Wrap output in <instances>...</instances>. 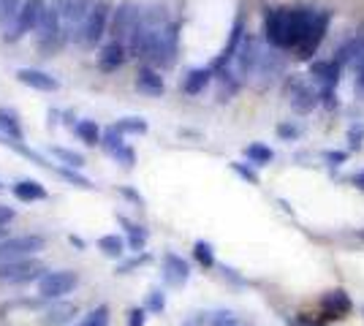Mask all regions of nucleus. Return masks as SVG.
Returning a JSON list of instances; mask_svg holds the SVG:
<instances>
[{"instance_id":"obj_4","label":"nucleus","mask_w":364,"mask_h":326,"mask_svg":"<svg viewBox=\"0 0 364 326\" xmlns=\"http://www.w3.org/2000/svg\"><path fill=\"white\" fill-rule=\"evenodd\" d=\"M44 9H46V0H25V3H22V11L16 16V22L3 33V41H6V44H14L25 33L38 31V22H41V16H44Z\"/></svg>"},{"instance_id":"obj_19","label":"nucleus","mask_w":364,"mask_h":326,"mask_svg":"<svg viewBox=\"0 0 364 326\" xmlns=\"http://www.w3.org/2000/svg\"><path fill=\"white\" fill-rule=\"evenodd\" d=\"M11 193H14L19 202L31 204V202H44L46 196V188L38 183V180H19V183H14L11 185Z\"/></svg>"},{"instance_id":"obj_18","label":"nucleus","mask_w":364,"mask_h":326,"mask_svg":"<svg viewBox=\"0 0 364 326\" xmlns=\"http://www.w3.org/2000/svg\"><path fill=\"white\" fill-rule=\"evenodd\" d=\"M321 101V93L316 87H310V85H296V90L291 95V107L296 114H310L313 109L318 107Z\"/></svg>"},{"instance_id":"obj_13","label":"nucleus","mask_w":364,"mask_h":326,"mask_svg":"<svg viewBox=\"0 0 364 326\" xmlns=\"http://www.w3.org/2000/svg\"><path fill=\"white\" fill-rule=\"evenodd\" d=\"M350 296L343 291V288H337V291H329V294H323V299H321V315L323 318H329V321H334V318H346L350 313Z\"/></svg>"},{"instance_id":"obj_42","label":"nucleus","mask_w":364,"mask_h":326,"mask_svg":"<svg viewBox=\"0 0 364 326\" xmlns=\"http://www.w3.org/2000/svg\"><path fill=\"white\" fill-rule=\"evenodd\" d=\"M277 134H280L283 139H296V136H299V128H296V125H280Z\"/></svg>"},{"instance_id":"obj_41","label":"nucleus","mask_w":364,"mask_h":326,"mask_svg":"<svg viewBox=\"0 0 364 326\" xmlns=\"http://www.w3.org/2000/svg\"><path fill=\"white\" fill-rule=\"evenodd\" d=\"M14 217H16L14 207H9V204H0V226H9Z\"/></svg>"},{"instance_id":"obj_8","label":"nucleus","mask_w":364,"mask_h":326,"mask_svg":"<svg viewBox=\"0 0 364 326\" xmlns=\"http://www.w3.org/2000/svg\"><path fill=\"white\" fill-rule=\"evenodd\" d=\"M264 49H261V41H258L256 36H250V33H245L242 44L237 49V55H234V65H237V71H240V77H253L258 74V68H261V60H264Z\"/></svg>"},{"instance_id":"obj_45","label":"nucleus","mask_w":364,"mask_h":326,"mask_svg":"<svg viewBox=\"0 0 364 326\" xmlns=\"http://www.w3.org/2000/svg\"><path fill=\"white\" fill-rule=\"evenodd\" d=\"M150 310H164V294L161 291H152L150 294Z\"/></svg>"},{"instance_id":"obj_5","label":"nucleus","mask_w":364,"mask_h":326,"mask_svg":"<svg viewBox=\"0 0 364 326\" xmlns=\"http://www.w3.org/2000/svg\"><path fill=\"white\" fill-rule=\"evenodd\" d=\"M112 11H114V6H112L109 0H98V3H95V9H92L90 16L85 19V25H82V44H85V47H98V44H101V38L109 33Z\"/></svg>"},{"instance_id":"obj_48","label":"nucleus","mask_w":364,"mask_h":326,"mask_svg":"<svg viewBox=\"0 0 364 326\" xmlns=\"http://www.w3.org/2000/svg\"><path fill=\"white\" fill-rule=\"evenodd\" d=\"M3 239H9V237H6V229L0 226V242H3Z\"/></svg>"},{"instance_id":"obj_27","label":"nucleus","mask_w":364,"mask_h":326,"mask_svg":"<svg viewBox=\"0 0 364 326\" xmlns=\"http://www.w3.org/2000/svg\"><path fill=\"white\" fill-rule=\"evenodd\" d=\"M98 250L104 256H109V259H120L122 253H125V239H122L120 234H107V237L98 239Z\"/></svg>"},{"instance_id":"obj_29","label":"nucleus","mask_w":364,"mask_h":326,"mask_svg":"<svg viewBox=\"0 0 364 326\" xmlns=\"http://www.w3.org/2000/svg\"><path fill=\"white\" fill-rule=\"evenodd\" d=\"M109 321H112L109 305H98V308H92L87 315H82L76 326H109Z\"/></svg>"},{"instance_id":"obj_9","label":"nucleus","mask_w":364,"mask_h":326,"mask_svg":"<svg viewBox=\"0 0 364 326\" xmlns=\"http://www.w3.org/2000/svg\"><path fill=\"white\" fill-rule=\"evenodd\" d=\"M44 278V266L36 259H19V261H9V264H0V283H31V280Z\"/></svg>"},{"instance_id":"obj_38","label":"nucleus","mask_w":364,"mask_h":326,"mask_svg":"<svg viewBox=\"0 0 364 326\" xmlns=\"http://www.w3.org/2000/svg\"><path fill=\"white\" fill-rule=\"evenodd\" d=\"M213 326H240V321H237V315L234 313H218L213 318Z\"/></svg>"},{"instance_id":"obj_35","label":"nucleus","mask_w":364,"mask_h":326,"mask_svg":"<svg viewBox=\"0 0 364 326\" xmlns=\"http://www.w3.org/2000/svg\"><path fill=\"white\" fill-rule=\"evenodd\" d=\"M112 158H114L117 163H122L125 169H134V163H136V153H134L128 144H122L117 153H112Z\"/></svg>"},{"instance_id":"obj_37","label":"nucleus","mask_w":364,"mask_h":326,"mask_svg":"<svg viewBox=\"0 0 364 326\" xmlns=\"http://www.w3.org/2000/svg\"><path fill=\"white\" fill-rule=\"evenodd\" d=\"M74 3H76V0H52V6L60 11L65 22H68V19H71V14H74Z\"/></svg>"},{"instance_id":"obj_33","label":"nucleus","mask_w":364,"mask_h":326,"mask_svg":"<svg viewBox=\"0 0 364 326\" xmlns=\"http://www.w3.org/2000/svg\"><path fill=\"white\" fill-rule=\"evenodd\" d=\"M122 144H125V136H122L114 125H109L107 131H104V136H101V147L112 156V153H117V150H120Z\"/></svg>"},{"instance_id":"obj_24","label":"nucleus","mask_w":364,"mask_h":326,"mask_svg":"<svg viewBox=\"0 0 364 326\" xmlns=\"http://www.w3.org/2000/svg\"><path fill=\"white\" fill-rule=\"evenodd\" d=\"M141 25L150 31H164L168 25V11L164 6H147L141 9Z\"/></svg>"},{"instance_id":"obj_15","label":"nucleus","mask_w":364,"mask_h":326,"mask_svg":"<svg viewBox=\"0 0 364 326\" xmlns=\"http://www.w3.org/2000/svg\"><path fill=\"white\" fill-rule=\"evenodd\" d=\"M188 278H191L188 261H185L182 256H177V253H166V256H164V280H166L168 286L180 288V286L188 283Z\"/></svg>"},{"instance_id":"obj_21","label":"nucleus","mask_w":364,"mask_h":326,"mask_svg":"<svg viewBox=\"0 0 364 326\" xmlns=\"http://www.w3.org/2000/svg\"><path fill=\"white\" fill-rule=\"evenodd\" d=\"M210 79H213V68H191L185 74V79H182V93L188 95L204 93V87L210 85Z\"/></svg>"},{"instance_id":"obj_1","label":"nucleus","mask_w":364,"mask_h":326,"mask_svg":"<svg viewBox=\"0 0 364 326\" xmlns=\"http://www.w3.org/2000/svg\"><path fill=\"white\" fill-rule=\"evenodd\" d=\"M177 49H180V28L174 22H168L164 31H155V36H152L147 65L158 68V71H166L177 60Z\"/></svg>"},{"instance_id":"obj_43","label":"nucleus","mask_w":364,"mask_h":326,"mask_svg":"<svg viewBox=\"0 0 364 326\" xmlns=\"http://www.w3.org/2000/svg\"><path fill=\"white\" fill-rule=\"evenodd\" d=\"M144 318H147V315H144V310H131L128 313V326H144Z\"/></svg>"},{"instance_id":"obj_26","label":"nucleus","mask_w":364,"mask_h":326,"mask_svg":"<svg viewBox=\"0 0 364 326\" xmlns=\"http://www.w3.org/2000/svg\"><path fill=\"white\" fill-rule=\"evenodd\" d=\"M120 223L125 226V232H128V245H131V250H144V245H147V229L139 226V223H131L128 217H120Z\"/></svg>"},{"instance_id":"obj_34","label":"nucleus","mask_w":364,"mask_h":326,"mask_svg":"<svg viewBox=\"0 0 364 326\" xmlns=\"http://www.w3.org/2000/svg\"><path fill=\"white\" fill-rule=\"evenodd\" d=\"M193 256H196V261L201 266H207V269L215 266V253H213V245H210V242H201V239H198L196 245H193Z\"/></svg>"},{"instance_id":"obj_20","label":"nucleus","mask_w":364,"mask_h":326,"mask_svg":"<svg viewBox=\"0 0 364 326\" xmlns=\"http://www.w3.org/2000/svg\"><path fill=\"white\" fill-rule=\"evenodd\" d=\"M0 136L9 141H22L25 134H22V125H19V114L14 109L0 107Z\"/></svg>"},{"instance_id":"obj_44","label":"nucleus","mask_w":364,"mask_h":326,"mask_svg":"<svg viewBox=\"0 0 364 326\" xmlns=\"http://www.w3.org/2000/svg\"><path fill=\"white\" fill-rule=\"evenodd\" d=\"M356 74H359V90H364V44H362L359 58H356Z\"/></svg>"},{"instance_id":"obj_28","label":"nucleus","mask_w":364,"mask_h":326,"mask_svg":"<svg viewBox=\"0 0 364 326\" xmlns=\"http://www.w3.org/2000/svg\"><path fill=\"white\" fill-rule=\"evenodd\" d=\"M95 3H98V0H76L74 14H71V19H68V28H71V31H79V28L85 25V19L90 16V11L95 9Z\"/></svg>"},{"instance_id":"obj_40","label":"nucleus","mask_w":364,"mask_h":326,"mask_svg":"<svg viewBox=\"0 0 364 326\" xmlns=\"http://www.w3.org/2000/svg\"><path fill=\"white\" fill-rule=\"evenodd\" d=\"M348 139H350V147L353 150H359L362 147V141H364V125H353L348 131Z\"/></svg>"},{"instance_id":"obj_17","label":"nucleus","mask_w":364,"mask_h":326,"mask_svg":"<svg viewBox=\"0 0 364 326\" xmlns=\"http://www.w3.org/2000/svg\"><path fill=\"white\" fill-rule=\"evenodd\" d=\"M326 28H329V11H321L318 19H316V25H313V33L307 36V41H304L302 47L296 49L299 55V60H310L313 55H316V49L321 47V41H323V36H326Z\"/></svg>"},{"instance_id":"obj_49","label":"nucleus","mask_w":364,"mask_h":326,"mask_svg":"<svg viewBox=\"0 0 364 326\" xmlns=\"http://www.w3.org/2000/svg\"><path fill=\"white\" fill-rule=\"evenodd\" d=\"M0 190H3V183H0Z\"/></svg>"},{"instance_id":"obj_22","label":"nucleus","mask_w":364,"mask_h":326,"mask_svg":"<svg viewBox=\"0 0 364 326\" xmlns=\"http://www.w3.org/2000/svg\"><path fill=\"white\" fill-rule=\"evenodd\" d=\"M74 315H76V305H71V302H58V305H52V308L44 313L41 324L63 326V324H68V321H74Z\"/></svg>"},{"instance_id":"obj_31","label":"nucleus","mask_w":364,"mask_h":326,"mask_svg":"<svg viewBox=\"0 0 364 326\" xmlns=\"http://www.w3.org/2000/svg\"><path fill=\"white\" fill-rule=\"evenodd\" d=\"M245 158H247V161H253L256 166H267V163L274 158V153L267 147V144L253 141V144H247V147H245Z\"/></svg>"},{"instance_id":"obj_36","label":"nucleus","mask_w":364,"mask_h":326,"mask_svg":"<svg viewBox=\"0 0 364 326\" xmlns=\"http://www.w3.org/2000/svg\"><path fill=\"white\" fill-rule=\"evenodd\" d=\"M63 174V177H65V180H68V183H74V185H79V188H92L90 185V180H87V177H82V174H76V169H58Z\"/></svg>"},{"instance_id":"obj_25","label":"nucleus","mask_w":364,"mask_h":326,"mask_svg":"<svg viewBox=\"0 0 364 326\" xmlns=\"http://www.w3.org/2000/svg\"><path fill=\"white\" fill-rule=\"evenodd\" d=\"M25 0H0V31L6 33L16 22Z\"/></svg>"},{"instance_id":"obj_32","label":"nucleus","mask_w":364,"mask_h":326,"mask_svg":"<svg viewBox=\"0 0 364 326\" xmlns=\"http://www.w3.org/2000/svg\"><path fill=\"white\" fill-rule=\"evenodd\" d=\"M49 153L58 158V161H63L68 169H82V166H85V156H82V153H74V150H68V147H52Z\"/></svg>"},{"instance_id":"obj_47","label":"nucleus","mask_w":364,"mask_h":326,"mask_svg":"<svg viewBox=\"0 0 364 326\" xmlns=\"http://www.w3.org/2000/svg\"><path fill=\"white\" fill-rule=\"evenodd\" d=\"M350 183H353V188H359V190H364V169L356 171L353 177H350Z\"/></svg>"},{"instance_id":"obj_10","label":"nucleus","mask_w":364,"mask_h":326,"mask_svg":"<svg viewBox=\"0 0 364 326\" xmlns=\"http://www.w3.org/2000/svg\"><path fill=\"white\" fill-rule=\"evenodd\" d=\"M316 19H318V11H313V9H291V33H289L291 49H299L307 41V36L313 33Z\"/></svg>"},{"instance_id":"obj_11","label":"nucleus","mask_w":364,"mask_h":326,"mask_svg":"<svg viewBox=\"0 0 364 326\" xmlns=\"http://www.w3.org/2000/svg\"><path fill=\"white\" fill-rule=\"evenodd\" d=\"M128 60V47L122 44V41H109L101 47L98 52V68L104 71V74H114V71H120L122 65Z\"/></svg>"},{"instance_id":"obj_6","label":"nucleus","mask_w":364,"mask_h":326,"mask_svg":"<svg viewBox=\"0 0 364 326\" xmlns=\"http://www.w3.org/2000/svg\"><path fill=\"white\" fill-rule=\"evenodd\" d=\"M291 9H269L264 16V38L272 49H291Z\"/></svg>"},{"instance_id":"obj_7","label":"nucleus","mask_w":364,"mask_h":326,"mask_svg":"<svg viewBox=\"0 0 364 326\" xmlns=\"http://www.w3.org/2000/svg\"><path fill=\"white\" fill-rule=\"evenodd\" d=\"M79 286V275L71 269H55V272H44V278L38 280V294L44 299H63L71 294Z\"/></svg>"},{"instance_id":"obj_2","label":"nucleus","mask_w":364,"mask_h":326,"mask_svg":"<svg viewBox=\"0 0 364 326\" xmlns=\"http://www.w3.org/2000/svg\"><path fill=\"white\" fill-rule=\"evenodd\" d=\"M46 239L41 234H22V237H9L0 242V264L19 261V259H33L38 250H44Z\"/></svg>"},{"instance_id":"obj_12","label":"nucleus","mask_w":364,"mask_h":326,"mask_svg":"<svg viewBox=\"0 0 364 326\" xmlns=\"http://www.w3.org/2000/svg\"><path fill=\"white\" fill-rule=\"evenodd\" d=\"M136 90L144 95H150V98H161V95L166 93V82H164L158 68L141 65L136 71Z\"/></svg>"},{"instance_id":"obj_23","label":"nucleus","mask_w":364,"mask_h":326,"mask_svg":"<svg viewBox=\"0 0 364 326\" xmlns=\"http://www.w3.org/2000/svg\"><path fill=\"white\" fill-rule=\"evenodd\" d=\"M74 134H76V136H79L82 141H85L87 147H95V144H101V136H104L101 125L95 123V120H76Z\"/></svg>"},{"instance_id":"obj_14","label":"nucleus","mask_w":364,"mask_h":326,"mask_svg":"<svg viewBox=\"0 0 364 326\" xmlns=\"http://www.w3.org/2000/svg\"><path fill=\"white\" fill-rule=\"evenodd\" d=\"M16 79H19L22 85L33 87V90H41V93H55V90L60 87V82L52 77V74L41 71V68H19V71H16Z\"/></svg>"},{"instance_id":"obj_16","label":"nucleus","mask_w":364,"mask_h":326,"mask_svg":"<svg viewBox=\"0 0 364 326\" xmlns=\"http://www.w3.org/2000/svg\"><path fill=\"white\" fill-rule=\"evenodd\" d=\"M152 36H155V31L144 28V25L139 22L136 28H134V33L128 36V41H125V47H128V58L147 60V55H150V47H152Z\"/></svg>"},{"instance_id":"obj_3","label":"nucleus","mask_w":364,"mask_h":326,"mask_svg":"<svg viewBox=\"0 0 364 326\" xmlns=\"http://www.w3.org/2000/svg\"><path fill=\"white\" fill-rule=\"evenodd\" d=\"M139 22H141V9H139L136 3H131V0L117 3L114 11H112V19H109V36H112V41H122L125 44Z\"/></svg>"},{"instance_id":"obj_39","label":"nucleus","mask_w":364,"mask_h":326,"mask_svg":"<svg viewBox=\"0 0 364 326\" xmlns=\"http://www.w3.org/2000/svg\"><path fill=\"white\" fill-rule=\"evenodd\" d=\"M231 169L237 171L240 177H245V180H247L250 185H256V183H258V174H256V171H253V169H247V166H242V163H231Z\"/></svg>"},{"instance_id":"obj_46","label":"nucleus","mask_w":364,"mask_h":326,"mask_svg":"<svg viewBox=\"0 0 364 326\" xmlns=\"http://www.w3.org/2000/svg\"><path fill=\"white\" fill-rule=\"evenodd\" d=\"M348 158V153H326V161H332V166H337V163H343Z\"/></svg>"},{"instance_id":"obj_30","label":"nucleus","mask_w":364,"mask_h":326,"mask_svg":"<svg viewBox=\"0 0 364 326\" xmlns=\"http://www.w3.org/2000/svg\"><path fill=\"white\" fill-rule=\"evenodd\" d=\"M114 128L120 131L122 136H141V134H147V120H141V117H122L114 123Z\"/></svg>"}]
</instances>
